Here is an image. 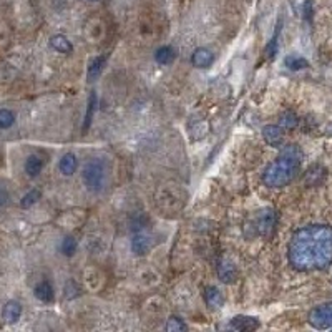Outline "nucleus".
I'll use <instances>...</instances> for the list:
<instances>
[{
    "instance_id": "1",
    "label": "nucleus",
    "mask_w": 332,
    "mask_h": 332,
    "mask_svg": "<svg viewBox=\"0 0 332 332\" xmlns=\"http://www.w3.org/2000/svg\"><path fill=\"white\" fill-rule=\"evenodd\" d=\"M289 264L298 271H320L332 264V228L309 224L299 228L288 244Z\"/></svg>"
},
{
    "instance_id": "2",
    "label": "nucleus",
    "mask_w": 332,
    "mask_h": 332,
    "mask_svg": "<svg viewBox=\"0 0 332 332\" xmlns=\"http://www.w3.org/2000/svg\"><path fill=\"white\" fill-rule=\"evenodd\" d=\"M302 162V152L298 144L282 146L279 156L266 166L262 173V183L269 188H282L296 178Z\"/></svg>"
},
{
    "instance_id": "3",
    "label": "nucleus",
    "mask_w": 332,
    "mask_h": 332,
    "mask_svg": "<svg viewBox=\"0 0 332 332\" xmlns=\"http://www.w3.org/2000/svg\"><path fill=\"white\" fill-rule=\"evenodd\" d=\"M154 201H156L158 210L162 212L176 214V212L183 210L186 203V191L180 184L166 183L158 188L156 194H154Z\"/></svg>"
},
{
    "instance_id": "4",
    "label": "nucleus",
    "mask_w": 332,
    "mask_h": 332,
    "mask_svg": "<svg viewBox=\"0 0 332 332\" xmlns=\"http://www.w3.org/2000/svg\"><path fill=\"white\" fill-rule=\"evenodd\" d=\"M83 186L90 193H102L108 181V166L103 160H90L82 170Z\"/></svg>"
},
{
    "instance_id": "5",
    "label": "nucleus",
    "mask_w": 332,
    "mask_h": 332,
    "mask_svg": "<svg viewBox=\"0 0 332 332\" xmlns=\"http://www.w3.org/2000/svg\"><path fill=\"white\" fill-rule=\"evenodd\" d=\"M309 324L318 330L332 329V302L320 304L314 308L308 316Z\"/></svg>"
},
{
    "instance_id": "6",
    "label": "nucleus",
    "mask_w": 332,
    "mask_h": 332,
    "mask_svg": "<svg viewBox=\"0 0 332 332\" xmlns=\"http://www.w3.org/2000/svg\"><path fill=\"white\" fill-rule=\"evenodd\" d=\"M254 230H256L258 234H261L264 238L271 236L274 228H276V212L272 210H262L256 214V221H254Z\"/></svg>"
},
{
    "instance_id": "7",
    "label": "nucleus",
    "mask_w": 332,
    "mask_h": 332,
    "mask_svg": "<svg viewBox=\"0 0 332 332\" xmlns=\"http://www.w3.org/2000/svg\"><path fill=\"white\" fill-rule=\"evenodd\" d=\"M153 248V240L146 231L143 230H134L133 238H132V251L134 256H146L150 249Z\"/></svg>"
},
{
    "instance_id": "8",
    "label": "nucleus",
    "mask_w": 332,
    "mask_h": 332,
    "mask_svg": "<svg viewBox=\"0 0 332 332\" xmlns=\"http://www.w3.org/2000/svg\"><path fill=\"white\" fill-rule=\"evenodd\" d=\"M262 138L269 146L274 148H282L284 143V130L279 124H266L262 128Z\"/></svg>"
},
{
    "instance_id": "9",
    "label": "nucleus",
    "mask_w": 332,
    "mask_h": 332,
    "mask_svg": "<svg viewBox=\"0 0 332 332\" xmlns=\"http://www.w3.org/2000/svg\"><path fill=\"white\" fill-rule=\"evenodd\" d=\"M212 64H214V54L210 48H204V46L196 48L191 55V65L194 68H210Z\"/></svg>"
},
{
    "instance_id": "10",
    "label": "nucleus",
    "mask_w": 332,
    "mask_h": 332,
    "mask_svg": "<svg viewBox=\"0 0 332 332\" xmlns=\"http://www.w3.org/2000/svg\"><path fill=\"white\" fill-rule=\"evenodd\" d=\"M259 319L258 318H251V316H236L234 319L230 322V328L240 332H249V330H256L259 328Z\"/></svg>"
},
{
    "instance_id": "11",
    "label": "nucleus",
    "mask_w": 332,
    "mask_h": 332,
    "mask_svg": "<svg viewBox=\"0 0 332 332\" xmlns=\"http://www.w3.org/2000/svg\"><path fill=\"white\" fill-rule=\"evenodd\" d=\"M22 316V304L18 300H8L2 309V319L7 324H15Z\"/></svg>"
},
{
    "instance_id": "12",
    "label": "nucleus",
    "mask_w": 332,
    "mask_h": 332,
    "mask_svg": "<svg viewBox=\"0 0 332 332\" xmlns=\"http://www.w3.org/2000/svg\"><path fill=\"white\" fill-rule=\"evenodd\" d=\"M218 276L226 284L234 282L238 278V269L234 264L230 261H220V264H218Z\"/></svg>"
},
{
    "instance_id": "13",
    "label": "nucleus",
    "mask_w": 332,
    "mask_h": 332,
    "mask_svg": "<svg viewBox=\"0 0 332 332\" xmlns=\"http://www.w3.org/2000/svg\"><path fill=\"white\" fill-rule=\"evenodd\" d=\"M96 105H98L96 92H92V93H90V96H88L86 113H85V118H83V124H82V132H83V133H86L88 130H90V126H92L93 116H95V112H96Z\"/></svg>"
},
{
    "instance_id": "14",
    "label": "nucleus",
    "mask_w": 332,
    "mask_h": 332,
    "mask_svg": "<svg viewBox=\"0 0 332 332\" xmlns=\"http://www.w3.org/2000/svg\"><path fill=\"white\" fill-rule=\"evenodd\" d=\"M204 302L210 306L211 309H220L224 304V296L218 288L214 286H208L204 289Z\"/></svg>"
},
{
    "instance_id": "15",
    "label": "nucleus",
    "mask_w": 332,
    "mask_h": 332,
    "mask_svg": "<svg viewBox=\"0 0 332 332\" xmlns=\"http://www.w3.org/2000/svg\"><path fill=\"white\" fill-rule=\"evenodd\" d=\"M58 170L64 176H72L78 170V160L74 153H65L58 162Z\"/></svg>"
},
{
    "instance_id": "16",
    "label": "nucleus",
    "mask_w": 332,
    "mask_h": 332,
    "mask_svg": "<svg viewBox=\"0 0 332 332\" xmlns=\"http://www.w3.org/2000/svg\"><path fill=\"white\" fill-rule=\"evenodd\" d=\"M34 294H35V298H37L40 302H52V300L55 299V290H54V288H52V284L48 282V281H42V282H38L37 286H35V289H34Z\"/></svg>"
},
{
    "instance_id": "17",
    "label": "nucleus",
    "mask_w": 332,
    "mask_h": 332,
    "mask_svg": "<svg viewBox=\"0 0 332 332\" xmlns=\"http://www.w3.org/2000/svg\"><path fill=\"white\" fill-rule=\"evenodd\" d=\"M44 170V160L38 154H30L25 160V173H27L30 178H37Z\"/></svg>"
},
{
    "instance_id": "18",
    "label": "nucleus",
    "mask_w": 332,
    "mask_h": 332,
    "mask_svg": "<svg viewBox=\"0 0 332 332\" xmlns=\"http://www.w3.org/2000/svg\"><path fill=\"white\" fill-rule=\"evenodd\" d=\"M154 60L160 65H171L176 60V50L170 45H163L154 52Z\"/></svg>"
},
{
    "instance_id": "19",
    "label": "nucleus",
    "mask_w": 332,
    "mask_h": 332,
    "mask_svg": "<svg viewBox=\"0 0 332 332\" xmlns=\"http://www.w3.org/2000/svg\"><path fill=\"white\" fill-rule=\"evenodd\" d=\"M50 46L58 52V54H64V55H68L72 54V50H74V45H72V42L66 38L65 35H54V37L50 38Z\"/></svg>"
},
{
    "instance_id": "20",
    "label": "nucleus",
    "mask_w": 332,
    "mask_h": 332,
    "mask_svg": "<svg viewBox=\"0 0 332 332\" xmlns=\"http://www.w3.org/2000/svg\"><path fill=\"white\" fill-rule=\"evenodd\" d=\"M106 64V55H100V56H95V58L92 60V64L88 65V74H86V78L88 82H95L98 78V75L102 74L103 66Z\"/></svg>"
},
{
    "instance_id": "21",
    "label": "nucleus",
    "mask_w": 332,
    "mask_h": 332,
    "mask_svg": "<svg viewBox=\"0 0 332 332\" xmlns=\"http://www.w3.org/2000/svg\"><path fill=\"white\" fill-rule=\"evenodd\" d=\"M60 251L66 258L75 256V252L78 251V241H76L74 236L64 238V241H62V244H60Z\"/></svg>"
},
{
    "instance_id": "22",
    "label": "nucleus",
    "mask_w": 332,
    "mask_h": 332,
    "mask_svg": "<svg viewBox=\"0 0 332 332\" xmlns=\"http://www.w3.org/2000/svg\"><path fill=\"white\" fill-rule=\"evenodd\" d=\"M284 64H286L288 68L292 70V72L304 70V68H308V66H309V62L306 60V58H302V56H299V55H289V56H286Z\"/></svg>"
},
{
    "instance_id": "23",
    "label": "nucleus",
    "mask_w": 332,
    "mask_h": 332,
    "mask_svg": "<svg viewBox=\"0 0 332 332\" xmlns=\"http://www.w3.org/2000/svg\"><path fill=\"white\" fill-rule=\"evenodd\" d=\"M279 126L282 130H294L298 126V115L292 112H284L279 120Z\"/></svg>"
},
{
    "instance_id": "24",
    "label": "nucleus",
    "mask_w": 332,
    "mask_h": 332,
    "mask_svg": "<svg viewBox=\"0 0 332 332\" xmlns=\"http://www.w3.org/2000/svg\"><path fill=\"white\" fill-rule=\"evenodd\" d=\"M40 198H42V193L38 190H30L27 194H24L22 201H20V206H22L24 210H28V208H32L35 203H38Z\"/></svg>"
},
{
    "instance_id": "25",
    "label": "nucleus",
    "mask_w": 332,
    "mask_h": 332,
    "mask_svg": "<svg viewBox=\"0 0 332 332\" xmlns=\"http://www.w3.org/2000/svg\"><path fill=\"white\" fill-rule=\"evenodd\" d=\"M15 123V115L7 108L0 110V130H8L12 128Z\"/></svg>"
},
{
    "instance_id": "26",
    "label": "nucleus",
    "mask_w": 332,
    "mask_h": 332,
    "mask_svg": "<svg viewBox=\"0 0 332 332\" xmlns=\"http://www.w3.org/2000/svg\"><path fill=\"white\" fill-rule=\"evenodd\" d=\"M186 329H188V326L180 318H170L168 322L164 324V330H168V332H184Z\"/></svg>"
},
{
    "instance_id": "27",
    "label": "nucleus",
    "mask_w": 332,
    "mask_h": 332,
    "mask_svg": "<svg viewBox=\"0 0 332 332\" xmlns=\"http://www.w3.org/2000/svg\"><path fill=\"white\" fill-rule=\"evenodd\" d=\"M279 32H281V20H279V22H278L276 30H274L272 38H271V42H269V45H268V56H269V58H274V56H276V54H278V38H279Z\"/></svg>"
},
{
    "instance_id": "28",
    "label": "nucleus",
    "mask_w": 332,
    "mask_h": 332,
    "mask_svg": "<svg viewBox=\"0 0 332 332\" xmlns=\"http://www.w3.org/2000/svg\"><path fill=\"white\" fill-rule=\"evenodd\" d=\"M8 201V193L4 188H0V208H4Z\"/></svg>"
},
{
    "instance_id": "29",
    "label": "nucleus",
    "mask_w": 332,
    "mask_h": 332,
    "mask_svg": "<svg viewBox=\"0 0 332 332\" xmlns=\"http://www.w3.org/2000/svg\"><path fill=\"white\" fill-rule=\"evenodd\" d=\"M92 2H96V0H92Z\"/></svg>"
}]
</instances>
